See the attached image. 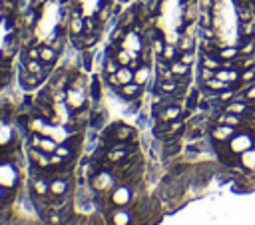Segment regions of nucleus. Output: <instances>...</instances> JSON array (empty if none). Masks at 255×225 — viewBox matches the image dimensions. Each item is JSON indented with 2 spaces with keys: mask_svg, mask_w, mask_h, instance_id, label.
Segmentation results:
<instances>
[{
  "mask_svg": "<svg viewBox=\"0 0 255 225\" xmlns=\"http://www.w3.org/2000/svg\"><path fill=\"white\" fill-rule=\"evenodd\" d=\"M227 143H229V149H231L233 153H243V151L253 149V135L239 131V133H237L235 137H231Z\"/></svg>",
  "mask_w": 255,
  "mask_h": 225,
  "instance_id": "1",
  "label": "nucleus"
},
{
  "mask_svg": "<svg viewBox=\"0 0 255 225\" xmlns=\"http://www.w3.org/2000/svg\"><path fill=\"white\" fill-rule=\"evenodd\" d=\"M237 133H239V129H237L235 125H223V123H217V125L213 127V131H211V135H213L215 141H229V139L235 137Z\"/></svg>",
  "mask_w": 255,
  "mask_h": 225,
  "instance_id": "2",
  "label": "nucleus"
},
{
  "mask_svg": "<svg viewBox=\"0 0 255 225\" xmlns=\"http://www.w3.org/2000/svg\"><path fill=\"white\" fill-rule=\"evenodd\" d=\"M155 115H157V121H173V119L181 117V108L177 104H169V106H163L161 110H157Z\"/></svg>",
  "mask_w": 255,
  "mask_h": 225,
  "instance_id": "3",
  "label": "nucleus"
},
{
  "mask_svg": "<svg viewBox=\"0 0 255 225\" xmlns=\"http://www.w3.org/2000/svg\"><path fill=\"white\" fill-rule=\"evenodd\" d=\"M66 104L70 106L72 112L84 108V104H86V96H84V92H82V90H72V88H70V90L66 92Z\"/></svg>",
  "mask_w": 255,
  "mask_h": 225,
  "instance_id": "4",
  "label": "nucleus"
},
{
  "mask_svg": "<svg viewBox=\"0 0 255 225\" xmlns=\"http://www.w3.org/2000/svg\"><path fill=\"white\" fill-rule=\"evenodd\" d=\"M110 131H112V139H116V141H129L133 135V127H129L126 123H116L110 127Z\"/></svg>",
  "mask_w": 255,
  "mask_h": 225,
  "instance_id": "5",
  "label": "nucleus"
},
{
  "mask_svg": "<svg viewBox=\"0 0 255 225\" xmlns=\"http://www.w3.org/2000/svg\"><path fill=\"white\" fill-rule=\"evenodd\" d=\"M114 181H116V177H114V173H110V171H98L96 175H94V179H92V185L96 187V189H108V187H112L114 185Z\"/></svg>",
  "mask_w": 255,
  "mask_h": 225,
  "instance_id": "6",
  "label": "nucleus"
},
{
  "mask_svg": "<svg viewBox=\"0 0 255 225\" xmlns=\"http://www.w3.org/2000/svg\"><path fill=\"white\" fill-rule=\"evenodd\" d=\"M129 197H131V191L129 187L126 185H118L114 191H112V201L116 203V207H126L129 203Z\"/></svg>",
  "mask_w": 255,
  "mask_h": 225,
  "instance_id": "7",
  "label": "nucleus"
},
{
  "mask_svg": "<svg viewBox=\"0 0 255 225\" xmlns=\"http://www.w3.org/2000/svg\"><path fill=\"white\" fill-rule=\"evenodd\" d=\"M249 102H245V100H231L229 104H225L223 106V112H229V113H237V115H247V112H249Z\"/></svg>",
  "mask_w": 255,
  "mask_h": 225,
  "instance_id": "8",
  "label": "nucleus"
},
{
  "mask_svg": "<svg viewBox=\"0 0 255 225\" xmlns=\"http://www.w3.org/2000/svg\"><path fill=\"white\" fill-rule=\"evenodd\" d=\"M197 16H199V4H197V0H185V4H183V24L195 22Z\"/></svg>",
  "mask_w": 255,
  "mask_h": 225,
  "instance_id": "9",
  "label": "nucleus"
},
{
  "mask_svg": "<svg viewBox=\"0 0 255 225\" xmlns=\"http://www.w3.org/2000/svg\"><path fill=\"white\" fill-rule=\"evenodd\" d=\"M68 30H70V36H80V34H84V18L80 16L78 8L70 14V26H68Z\"/></svg>",
  "mask_w": 255,
  "mask_h": 225,
  "instance_id": "10",
  "label": "nucleus"
},
{
  "mask_svg": "<svg viewBox=\"0 0 255 225\" xmlns=\"http://www.w3.org/2000/svg\"><path fill=\"white\" fill-rule=\"evenodd\" d=\"M215 123H223V125H235L239 127L243 123V115H237V113H229V112H223L215 117Z\"/></svg>",
  "mask_w": 255,
  "mask_h": 225,
  "instance_id": "11",
  "label": "nucleus"
},
{
  "mask_svg": "<svg viewBox=\"0 0 255 225\" xmlns=\"http://www.w3.org/2000/svg\"><path fill=\"white\" fill-rule=\"evenodd\" d=\"M120 94H122L124 98H128V100H133V98H137V96L141 94V86H139V84H135V82L124 84V86L120 88Z\"/></svg>",
  "mask_w": 255,
  "mask_h": 225,
  "instance_id": "12",
  "label": "nucleus"
},
{
  "mask_svg": "<svg viewBox=\"0 0 255 225\" xmlns=\"http://www.w3.org/2000/svg\"><path fill=\"white\" fill-rule=\"evenodd\" d=\"M183 127H185V123L181 121V117L179 119H173V121H169V127H167V133L163 135V139L165 141H169V139H175L181 131H183Z\"/></svg>",
  "mask_w": 255,
  "mask_h": 225,
  "instance_id": "13",
  "label": "nucleus"
},
{
  "mask_svg": "<svg viewBox=\"0 0 255 225\" xmlns=\"http://www.w3.org/2000/svg\"><path fill=\"white\" fill-rule=\"evenodd\" d=\"M30 157H32V161L34 163H38L40 167H46V165H50V157H48V153H44L42 149H38V147H30Z\"/></svg>",
  "mask_w": 255,
  "mask_h": 225,
  "instance_id": "14",
  "label": "nucleus"
},
{
  "mask_svg": "<svg viewBox=\"0 0 255 225\" xmlns=\"http://www.w3.org/2000/svg\"><path fill=\"white\" fill-rule=\"evenodd\" d=\"M66 191H68V181H66V179L56 177V179H52V181H50V193H52V195L62 197Z\"/></svg>",
  "mask_w": 255,
  "mask_h": 225,
  "instance_id": "15",
  "label": "nucleus"
},
{
  "mask_svg": "<svg viewBox=\"0 0 255 225\" xmlns=\"http://www.w3.org/2000/svg\"><path fill=\"white\" fill-rule=\"evenodd\" d=\"M112 223L114 225H129V211L124 207H118L112 213Z\"/></svg>",
  "mask_w": 255,
  "mask_h": 225,
  "instance_id": "16",
  "label": "nucleus"
},
{
  "mask_svg": "<svg viewBox=\"0 0 255 225\" xmlns=\"http://www.w3.org/2000/svg\"><path fill=\"white\" fill-rule=\"evenodd\" d=\"M255 52V40L253 36H243L241 44H239V56H249Z\"/></svg>",
  "mask_w": 255,
  "mask_h": 225,
  "instance_id": "17",
  "label": "nucleus"
},
{
  "mask_svg": "<svg viewBox=\"0 0 255 225\" xmlns=\"http://www.w3.org/2000/svg\"><path fill=\"white\" fill-rule=\"evenodd\" d=\"M56 58H58V52L52 48V46H40V60L44 62V64H54L56 62Z\"/></svg>",
  "mask_w": 255,
  "mask_h": 225,
  "instance_id": "18",
  "label": "nucleus"
},
{
  "mask_svg": "<svg viewBox=\"0 0 255 225\" xmlns=\"http://www.w3.org/2000/svg\"><path fill=\"white\" fill-rule=\"evenodd\" d=\"M20 82H22V86H24V88L32 90V88H36V86H38L42 80H40L36 74H30V72L22 70V74H20Z\"/></svg>",
  "mask_w": 255,
  "mask_h": 225,
  "instance_id": "19",
  "label": "nucleus"
},
{
  "mask_svg": "<svg viewBox=\"0 0 255 225\" xmlns=\"http://www.w3.org/2000/svg\"><path fill=\"white\" fill-rule=\"evenodd\" d=\"M147 80H149V66L141 64V66L133 72V82H135V84H139V86H145V84H147Z\"/></svg>",
  "mask_w": 255,
  "mask_h": 225,
  "instance_id": "20",
  "label": "nucleus"
},
{
  "mask_svg": "<svg viewBox=\"0 0 255 225\" xmlns=\"http://www.w3.org/2000/svg\"><path fill=\"white\" fill-rule=\"evenodd\" d=\"M169 70H171V74H173L175 78H181V76H187V74H189V66L183 64V62H179V60L169 62Z\"/></svg>",
  "mask_w": 255,
  "mask_h": 225,
  "instance_id": "21",
  "label": "nucleus"
},
{
  "mask_svg": "<svg viewBox=\"0 0 255 225\" xmlns=\"http://www.w3.org/2000/svg\"><path fill=\"white\" fill-rule=\"evenodd\" d=\"M237 56H239V48H233V46H221L217 52L219 60H235Z\"/></svg>",
  "mask_w": 255,
  "mask_h": 225,
  "instance_id": "22",
  "label": "nucleus"
},
{
  "mask_svg": "<svg viewBox=\"0 0 255 225\" xmlns=\"http://www.w3.org/2000/svg\"><path fill=\"white\" fill-rule=\"evenodd\" d=\"M116 76H118V80H120L122 86L133 82V70H131L129 66H120V70L116 72Z\"/></svg>",
  "mask_w": 255,
  "mask_h": 225,
  "instance_id": "23",
  "label": "nucleus"
},
{
  "mask_svg": "<svg viewBox=\"0 0 255 225\" xmlns=\"http://www.w3.org/2000/svg\"><path fill=\"white\" fill-rule=\"evenodd\" d=\"M177 90V80L175 78H171V80H161L159 78V92L163 94V96H169V94H173Z\"/></svg>",
  "mask_w": 255,
  "mask_h": 225,
  "instance_id": "24",
  "label": "nucleus"
},
{
  "mask_svg": "<svg viewBox=\"0 0 255 225\" xmlns=\"http://www.w3.org/2000/svg\"><path fill=\"white\" fill-rule=\"evenodd\" d=\"M177 50L179 52H193V38L189 34H181L177 40Z\"/></svg>",
  "mask_w": 255,
  "mask_h": 225,
  "instance_id": "25",
  "label": "nucleus"
},
{
  "mask_svg": "<svg viewBox=\"0 0 255 225\" xmlns=\"http://www.w3.org/2000/svg\"><path fill=\"white\" fill-rule=\"evenodd\" d=\"M201 66L203 68H209V70H219L221 68V60L217 56H209V54H203V60H201Z\"/></svg>",
  "mask_w": 255,
  "mask_h": 225,
  "instance_id": "26",
  "label": "nucleus"
},
{
  "mask_svg": "<svg viewBox=\"0 0 255 225\" xmlns=\"http://www.w3.org/2000/svg\"><path fill=\"white\" fill-rule=\"evenodd\" d=\"M203 86H205L207 90H211V92H223V90L231 88V84H227V82H223V80H217V78H213V80L205 82Z\"/></svg>",
  "mask_w": 255,
  "mask_h": 225,
  "instance_id": "27",
  "label": "nucleus"
},
{
  "mask_svg": "<svg viewBox=\"0 0 255 225\" xmlns=\"http://www.w3.org/2000/svg\"><path fill=\"white\" fill-rule=\"evenodd\" d=\"M100 26H102V24L98 22V18H94V16L84 18V34H96Z\"/></svg>",
  "mask_w": 255,
  "mask_h": 225,
  "instance_id": "28",
  "label": "nucleus"
},
{
  "mask_svg": "<svg viewBox=\"0 0 255 225\" xmlns=\"http://www.w3.org/2000/svg\"><path fill=\"white\" fill-rule=\"evenodd\" d=\"M197 20H199V28H211V24H213V14H211V10H199Z\"/></svg>",
  "mask_w": 255,
  "mask_h": 225,
  "instance_id": "29",
  "label": "nucleus"
},
{
  "mask_svg": "<svg viewBox=\"0 0 255 225\" xmlns=\"http://www.w3.org/2000/svg\"><path fill=\"white\" fill-rule=\"evenodd\" d=\"M177 46H171V44H165V48H163V52H161V60H165V62H173V60H177Z\"/></svg>",
  "mask_w": 255,
  "mask_h": 225,
  "instance_id": "30",
  "label": "nucleus"
},
{
  "mask_svg": "<svg viewBox=\"0 0 255 225\" xmlns=\"http://www.w3.org/2000/svg\"><path fill=\"white\" fill-rule=\"evenodd\" d=\"M235 98H237V94L233 92V88H227V90H223V92H219V94L215 96V100H217V102H221L223 106H225V104H229V102H231V100H235Z\"/></svg>",
  "mask_w": 255,
  "mask_h": 225,
  "instance_id": "31",
  "label": "nucleus"
},
{
  "mask_svg": "<svg viewBox=\"0 0 255 225\" xmlns=\"http://www.w3.org/2000/svg\"><path fill=\"white\" fill-rule=\"evenodd\" d=\"M237 100H245V102H249V104H255V84H249V86L243 90V94L237 96Z\"/></svg>",
  "mask_w": 255,
  "mask_h": 225,
  "instance_id": "32",
  "label": "nucleus"
},
{
  "mask_svg": "<svg viewBox=\"0 0 255 225\" xmlns=\"http://www.w3.org/2000/svg\"><path fill=\"white\" fill-rule=\"evenodd\" d=\"M239 82H243V84H255V66L253 68H247V70H241Z\"/></svg>",
  "mask_w": 255,
  "mask_h": 225,
  "instance_id": "33",
  "label": "nucleus"
},
{
  "mask_svg": "<svg viewBox=\"0 0 255 225\" xmlns=\"http://www.w3.org/2000/svg\"><path fill=\"white\" fill-rule=\"evenodd\" d=\"M34 191L42 197V195H46L48 191H50V183H46V179H34Z\"/></svg>",
  "mask_w": 255,
  "mask_h": 225,
  "instance_id": "34",
  "label": "nucleus"
},
{
  "mask_svg": "<svg viewBox=\"0 0 255 225\" xmlns=\"http://www.w3.org/2000/svg\"><path fill=\"white\" fill-rule=\"evenodd\" d=\"M22 58H24V62H26V60H40V44L30 46V48L22 54Z\"/></svg>",
  "mask_w": 255,
  "mask_h": 225,
  "instance_id": "35",
  "label": "nucleus"
},
{
  "mask_svg": "<svg viewBox=\"0 0 255 225\" xmlns=\"http://www.w3.org/2000/svg\"><path fill=\"white\" fill-rule=\"evenodd\" d=\"M116 60H118L120 66H128V64L131 62V54H129L126 48H120L118 54H116Z\"/></svg>",
  "mask_w": 255,
  "mask_h": 225,
  "instance_id": "36",
  "label": "nucleus"
},
{
  "mask_svg": "<svg viewBox=\"0 0 255 225\" xmlns=\"http://www.w3.org/2000/svg\"><path fill=\"white\" fill-rule=\"evenodd\" d=\"M22 22H24V26L30 30L32 26H34V22H36V10L32 8V10H28L24 16H22Z\"/></svg>",
  "mask_w": 255,
  "mask_h": 225,
  "instance_id": "37",
  "label": "nucleus"
},
{
  "mask_svg": "<svg viewBox=\"0 0 255 225\" xmlns=\"http://www.w3.org/2000/svg\"><path fill=\"white\" fill-rule=\"evenodd\" d=\"M118 70H120L118 60H116L114 56H110V58H108V62H106V74H116Z\"/></svg>",
  "mask_w": 255,
  "mask_h": 225,
  "instance_id": "38",
  "label": "nucleus"
},
{
  "mask_svg": "<svg viewBox=\"0 0 255 225\" xmlns=\"http://www.w3.org/2000/svg\"><path fill=\"white\" fill-rule=\"evenodd\" d=\"M199 78H201V82L205 84V82H209V80H213V78H215V70H209V68H203V66H201Z\"/></svg>",
  "mask_w": 255,
  "mask_h": 225,
  "instance_id": "39",
  "label": "nucleus"
},
{
  "mask_svg": "<svg viewBox=\"0 0 255 225\" xmlns=\"http://www.w3.org/2000/svg\"><path fill=\"white\" fill-rule=\"evenodd\" d=\"M126 34H128V30H126V28H122V26H118V28L114 30V34H112V42H114V44H116L118 40L122 42V40L126 38Z\"/></svg>",
  "mask_w": 255,
  "mask_h": 225,
  "instance_id": "40",
  "label": "nucleus"
},
{
  "mask_svg": "<svg viewBox=\"0 0 255 225\" xmlns=\"http://www.w3.org/2000/svg\"><path fill=\"white\" fill-rule=\"evenodd\" d=\"M151 48H153V52H157V54L161 56V52H163V48H165V44H163L161 36H155V38L151 40Z\"/></svg>",
  "mask_w": 255,
  "mask_h": 225,
  "instance_id": "41",
  "label": "nucleus"
},
{
  "mask_svg": "<svg viewBox=\"0 0 255 225\" xmlns=\"http://www.w3.org/2000/svg\"><path fill=\"white\" fill-rule=\"evenodd\" d=\"M179 141L177 139H169V145H165V155H173V153H177L179 151Z\"/></svg>",
  "mask_w": 255,
  "mask_h": 225,
  "instance_id": "42",
  "label": "nucleus"
},
{
  "mask_svg": "<svg viewBox=\"0 0 255 225\" xmlns=\"http://www.w3.org/2000/svg\"><path fill=\"white\" fill-rule=\"evenodd\" d=\"M239 28H241V36H253V24H251V20L241 22Z\"/></svg>",
  "mask_w": 255,
  "mask_h": 225,
  "instance_id": "43",
  "label": "nucleus"
},
{
  "mask_svg": "<svg viewBox=\"0 0 255 225\" xmlns=\"http://www.w3.org/2000/svg\"><path fill=\"white\" fill-rule=\"evenodd\" d=\"M177 60L183 62V64H187V66H191V62H193V54H191V52H181V56H179Z\"/></svg>",
  "mask_w": 255,
  "mask_h": 225,
  "instance_id": "44",
  "label": "nucleus"
},
{
  "mask_svg": "<svg viewBox=\"0 0 255 225\" xmlns=\"http://www.w3.org/2000/svg\"><path fill=\"white\" fill-rule=\"evenodd\" d=\"M92 98H94V100L100 98V82H98V78L92 80Z\"/></svg>",
  "mask_w": 255,
  "mask_h": 225,
  "instance_id": "45",
  "label": "nucleus"
},
{
  "mask_svg": "<svg viewBox=\"0 0 255 225\" xmlns=\"http://www.w3.org/2000/svg\"><path fill=\"white\" fill-rule=\"evenodd\" d=\"M199 10H211L215 6V0H197Z\"/></svg>",
  "mask_w": 255,
  "mask_h": 225,
  "instance_id": "46",
  "label": "nucleus"
},
{
  "mask_svg": "<svg viewBox=\"0 0 255 225\" xmlns=\"http://www.w3.org/2000/svg\"><path fill=\"white\" fill-rule=\"evenodd\" d=\"M147 10H149V14H157V10H159V0H149V2H147Z\"/></svg>",
  "mask_w": 255,
  "mask_h": 225,
  "instance_id": "47",
  "label": "nucleus"
},
{
  "mask_svg": "<svg viewBox=\"0 0 255 225\" xmlns=\"http://www.w3.org/2000/svg\"><path fill=\"white\" fill-rule=\"evenodd\" d=\"M64 163V157H60L58 153H50V165H60Z\"/></svg>",
  "mask_w": 255,
  "mask_h": 225,
  "instance_id": "48",
  "label": "nucleus"
},
{
  "mask_svg": "<svg viewBox=\"0 0 255 225\" xmlns=\"http://www.w3.org/2000/svg\"><path fill=\"white\" fill-rule=\"evenodd\" d=\"M64 221V215H60V213H52L50 215V223H54V225H60Z\"/></svg>",
  "mask_w": 255,
  "mask_h": 225,
  "instance_id": "49",
  "label": "nucleus"
},
{
  "mask_svg": "<svg viewBox=\"0 0 255 225\" xmlns=\"http://www.w3.org/2000/svg\"><path fill=\"white\" fill-rule=\"evenodd\" d=\"M201 32H203V36H205L207 40H215V32H213L211 28H201Z\"/></svg>",
  "mask_w": 255,
  "mask_h": 225,
  "instance_id": "50",
  "label": "nucleus"
},
{
  "mask_svg": "<svg viewBox=\"0 0 255 225\" xmlns=\"http://www.w3.org/2000/svg\"><path fill=\"white\" fill-rule=\"evenodd\" d=\"M84 66L90 70L92 68V54H88V52H84Z\"/></svg>",
  "mask_w": 255,
  "mask_h": 225,
  "instance_id": "51",
  "label": "nucleus"
},
{
  "mask_svg": "<svg viewBox=\"0 0 255 225\" xmlns=\"http://www.w3.org/2000/svg\"><path fill=\"white\" fill-rule=\"evenodd\" d=\"M46 2H48V0H32V8H34V10H40V8H44Z\"/></svg>",
  "mask_w": 255,
  "mask_h": 225,
  "instance_id": "52",
  "label": "nucleus"
},
{
  "mask_svg": "<svg viewBox=\"0 0 255 225\" xmlns=\"http://www.w3.org/2000/svg\"><path fill=\"white\" fill-rule=\"evenodd\" d=\"M253 147H255V133H253Z\"/></svg>",
  "mask_w": 255,
  "mask_h": 225,
  "instance_id": "53",
  "label": "nucleus"
},
{
  "mask_svg": "<svg viewBox=\"0 0 255 225\" xmlns=\"http://www.w3.org/2000/svg\"><path fill=\"white\" fill-rule=\"evenodd\" d=\"M2 193H4V189H2V187H0V197H2Z\"/></svg>",
  "mask_w": 255,
  "mask_h": 225,
  "instance_id": "54",
  "label": "nucleus"
}]
</instances>
